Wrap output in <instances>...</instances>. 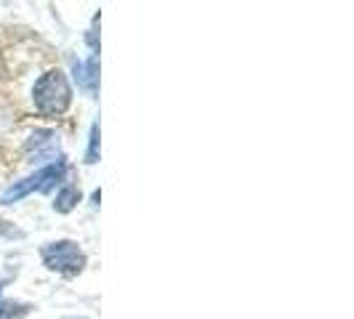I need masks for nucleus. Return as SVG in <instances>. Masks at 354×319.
Instances as JSON below:
<instances>
[{
  "label": "nucleus",
  "mask_w": 354,
  "mask_h": 319,
  "mask_svg": "<svg viewBox=\"0 0 354 319\" xmlns=\"http://www.w3.org/2000/svg\"><path fill=\"white\" fill-rule=\"evenodd\" d=\"M70 83L64 77L62 70H51L46 75H40L35 80V90H32V99H35V109L40 115H62L67 106H70Z\"/></svg>",
  "instance_id": "nucleus-1"
},
{
  "label": "nucleus",
  "mask_w": 354,
  "mask_h": 319,
  "mask_svg": "<svg viewBox=\"0 0 354 319\" xmlns=\"http://www.w3.org/2000/svg\"><path fill=\"white\" fill-rule=\"evenodd\" d=\"M43 258H46V266L53 269V271H62V274H77L86 258L83 253L77 250L75 242H53L43 250Z\"/></svg>",
  "instance_id": "nucleus-2"
},
{
  "label": "nucleus",
  "mask_w": 354,
  "mask_h": 319,
  "mask_svg": "<svg viewBox=\"0 0 354 319\" xmlns=\"http://www.w3.org/2000/svg\"><path fill=\"white\" fill-rule=\"evenodd\" d=\"M62 176H64V168H62V165L43 168V171H37L35 176H30L27 181H19L17 186H11V189L3 195V202H11V200H19V197L30 195L32 189H40V192H46V189H51L53 184H56V181H59Z\"/></svg>",
  "instance_id": "nucleus-3"
},
{
  "label": "nucleus",
  "mask_w": 354,
  "mask_h": 319,
  "mask_svg": "<svg viewBox=\"0 0 354 319\" xmlns=\"http://www.w3.org/2000/svg\"><path fill=\"white\" fill-rule=\"evenodd\" d=\"M77 200H80V192H77V189H64V192H62V195L56 197V202H53V205H56V211H62V213H67L72 208V205H75V202H77Z\"/></svg>",
  "instance_id": "nucleus-4"
},
{
  "label": "nucleus",
  "mask_w": 354,
  "mask_h": 319,
  "mask_svg": "<svg viewBox=\"0 0 354 319\" xmlns=\"http://www.w3.org/2000/svg\"><path fill=\"white\" fill-rule=\"evenodd\" d=\"M96 144H99V128H93V133H91V149H88V162L96 160Z\"/></svg>",
  "instance_id": "nucleus-5"
}]
</instances>
